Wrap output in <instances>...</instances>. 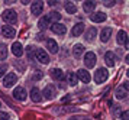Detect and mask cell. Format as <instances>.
I'll return each mask as SVG.
<instances>
[{"label": "cell", "mask_w": 129, "mask_h": 120, "mask_svg": "<svg viewBox=\"0 0 129 120\" xmlns=\"http://www.w3.org/2000/svg\"><path fill=\"white\" fill-rule=\"evenodd\" d=\"M52 23L49 22V19H48V16H44V17H41L39 19V22H38V26H39V29H47L48 26H51Z\"/></svg>", "instance_id": "cell-21"}, {"label": "cell", "mask_w": 129, "mask_h": 120, "mask_svg": "<svg viewBox=\"0 0 129 120\" xmlns=\"http://www.w3.org/2000/svg\"><path fill=\"white\" fill-rule=\"evenodd\" d=\"M51 77H52L54 80L61 81L62 78H64V72H62L61 69H58V68H54L52 71H51Z\"/></svg>", "instance_id": "cell-22"}, {"label": "cell", "mask_w": 129, "mask_h": 120, "mask_svg": "<svg viewBox=\"0 0 129 120\" xmlns=\"http://www.w3.org/2000/svg\"><path fill=\"white\" fill-rule=\"evenodd\" d=\"M32 78H34V80H41V78H42V72H41V71H35V74H34Z\"/></svg>", "instance_id": "cell-31"}, {"label": "cell", "mask_w": 129, "mask_h": 120, "mask_svg": "<svg viewBox=\"0 0 129 120\" xmlns=\"http://www.w3.org/2000/svg\"><path fill=\"white\" fill-rule=\"evenodd\" d=\"M6 58H7V46L5 44H2L0 45V61H3Z\"/></svg>", "instance_id": "cell-27"}, {"label": "cell", "mask_w": 129, "mask_h": 120, "mask_svg": "<svg viewBox=\"0 0 129 120\" xmlns=\"http://www.w3.org/2000/svg\"><path fill=\"white\" fill-rule=\"evenodd\" d=\"M77 80H80V81H83L84 84H87V83H90V80H91V77H90V74H88V71L87 69H78L77 71Z\"/></svg>", "instance_id": "cell-7"}, {"label": "cell", "mask_w": 129, "mask_h": 120, "mask_svg": "<svg viewBox=\"0 0 129 120\" xmlns=\"http://www.w3.org/2000/svg\"><path fill=\"white\" fill-rule=\"evenodd\" d=\"M30 98H32V101H35V103H39L42 100L41 97V91L36 88V87H34L32 90H30Z\"/></svg>", "instance_id": "cell-17"}, {"label": "cell", "mask_w": 129, "mask_h": 120, "mask_svg": "<svg viewBox=\"0 0 129 120\" xmlns=\"http://www.w3.org/2000/svg\"><path fill=\"white\" fill-rule=\"evenodd\" d=\"M59 2H57V0H51V2H48V5L49 6H55V5H58Z\"/></svg>", "instance_id": "cell-35"}, {"label": "cell", "mask_w": 129, "mask_h": 120, "mask_svg": "<svg viewBox=\"0 0 129 120\" xmlns=\"http://www.w3.org/2000/svg\"><path fill=\"white\" fill-rule=\"evenodd\" d=\"M90 19H91V22L100 23L106 20V15L103 12H93V15H90Z\"/></svg>", "instance_id": "cell-14"}, {"label": "cell", "mask_w": 129, "mask_h": 120, "mask_svg": "<svg viewBox=\"0 0 129 120\" xmlns=\"http://www.w3.org/2000/svg\"><path fill=\"white\" fill-rule=\"evenodd\" d=\"M94 9H96V3L94 2H84L83 3V10L87 12V13H91V12H94Z\"/></svg>", "instance_id": "cell-20"}, {"label": "cell", "mask_w": 129, "mask_h": 120, "mask_svg": "<svg viewBox=\"0 0 129 120\" xmlns=\"http://www.w3.org/2000/svg\"><path fill=\"white\" fill-rule=\"evenodd\" d=\"M128 88H129V86H128V83H123L122 86H119L116 88V98H125L126 96H128Z\"/></svg>", "instance_id": "cell-8"}, {"label": "cell", "mask_w": 129, "mask_h": 120, "mask_svg": "<svg viewBox=\"0 0 129 120\" xmlns=\"http://www.w3.org/2000/svg\"><path fill=\"white\" fill-rule=\"evenodd\" d=\"M115 3H116V2H113V0H112V2H106L105 6H107V7H112V6L115 5Z\"/></svg>", "instance_id": "cell-34"}, {"label": "cell", "mask_w": 129, "mask_h": 120, "mask_svg": "<svg viewBox=\"0 0 129 120\" xmlns=\"http://www.w3.org/2000/svg\"><path fill=\"white\" fill-rule=\"evenodd\" d=\"M9 113H6V111H0V120H9Z\"/></svg>", "instance_id": "cell-30"}, {"label": "cell", "mask_w": 129, "mask_h": 120, "mask_svg": "<svg viewBox=\"0 0 129 120\" xmlns=\"http://www.w3.org/2000/svg\"><path fill=\"white\" fill-rule=\"evenodd\" d=\"M106 78H107V69L106 68H99L94 72V81L97 84H102L103 81H106Z\"/></svg>", "instance_id": "cell-4"}, {"label": "cell", "mask_w": 129, "mask_h": 120, "mask_svg": "<svg viewBox=\"0 0 129 120\" xmlns=\"http://www.w3.org/2000/svg\"><path fill=\"white\" fill-rule=\"evenodd\" d=\"M35 58H36V61H39L42 64L49 62V57H48V54L44 49H35Z\"/></svg>", "instance_id": "cell-6"}, {"label": "cell", "mask_w": 129, "mask_h": 120, "mask_svg": "<svg viewBox=\"0 0 129 120\" xmlns=\"http://www.w3.org/2000/svg\"><path fill=\"white\" fill-rule=\"evenodd\" d=\"M2 35H3L5 38H15V36H16V30H15L13 26L5 25V26H2Z\"/></svg>", "instance_id": "cell-10"}, {"label": "cell", "mask_w": 129, "mask_h": 120, "mask_svg": "<svg viewBox=\"0 0 129 120\" xmlns=\"http://www.w3.org/2000/svg\"><path fill=\"white\" fill-rule=\"evenodd\" d=\"M48 19H49V22L51 23H59V19H61V15H59V12H51L49 15H47Z\"/></svg>", "instance_id": "cell-24"}, {"label": "cell", "mask_w": 129, "mask_h": 120, "mask_svg": "<svg viewBox=\"0 0 129 120\" xmlns=\"http://www.w3.org/2000/svg\"><path fill=\"white\" fill-rule=\"evenodd\" d=\"M116 42L119 44V45H125V48H129V44H128V33H126L125 30H119V32H117Z\"/></svg>", "instance_id": "cell-9"}, {"label": "cell", "mask_w": 129, "mask_h": 120, "mask_svg": "<svg viewBox=\"0 0 129 120\" xmlns=\"http://www.w3.org/2000/svg\"><path fill=\"white\" fill-rule=\"evenodd\" d=\"M41 96H44L47 100H52V98L55 97V87L51 86V84H48V86L44 88V93H42Z\"/></svg>", "instance_id": "cell-11"}, {"label": "cell", "mask_w": 129, "mask_h": 120, "mask_svg": "<svg viewBox=\"0 0 129 120\" xmlns=\"http://www.w3.org/2000/svg\"><path fill=\"white\" fill-rule=\"evenodd\" d=\"M65 10L68 12V13H76L77 12V7L74 5H71L70 2H67V3H65Z\"/></svg>", "instance_id": "cell-29"}, {"label": "cell", "mask_w": 129, "mask_h": 120, "mask_svg": "<svg viewBox=\"0 0 129 120\" xmlns=\"http://www.w3.org/2000/svg\"><path fill=\"white\" fill-rule=\"evenodd\" d=\"M47 48L49 49V52H52V54H57V52H58V44H57L54 39H48L47 41Z\"/></svg>", "instance_id": "cell-19"}, {"label": "cell", "mask_w": 129, "mask_h": 120, "mask_svg": "<svg viewBox=\"0 0 129 120\" xmlns=\"http://www.w3.org/2000/svg\"><path fill=\"white\" fill-rule=\"evenodd\" d=\"M6 71H7V65H6V64H3V65H0V77H2V75L5 74Z\"/></svg>", "instance_id": "cell-32"}, {"label": "cell", "mask_w": 129, "mask_h": 120, "mask_svg": "<svg viewBox=\"0 0 129 120\" xmlns=\"http://www.w3.org/2000/svg\"><path fill=\"white\" fill-rule=\"evenodd\" d=\"M110 35H112V29L110 28H105L103 30H102V33H100V39H102V42H107L109 38H110Z\"/></svg>", "instance_id": "cell-23"}, {"label": "cell", "mask_w": 129, "mask_h": 120, "mask_svg": "<svg viewBox=\"0 0 129 120\" xmlns=\"http://www.w3.org/2000/svg\"><path fill=\"white\" fill-rule=\"evenodd\" d=\"M0 107H2V104H0Z\"/></svg>", "instance_id": "cell-37"}, {"label": "cell", "mask_w": 129, "mask_h": 120, "mask_svg": "<svg viewBox=\"0 0 129 120\" xmlns=\"http://www.w3.org/2000/svg\"><path fill=\"white\" fill-rule=\"evenodd\" d=\"M2 17H3V20L7 23H15L18 22V16H16V12L12 10V9H7V10L3 12V15H2Z\"/></svg>", "instance_id": "cell-1"}, {"label": "cell", "mask_w": 129, "mask_h": 120, "mask_svg": "<svg viewBox=\"0 0 129 120\" xmlns=\"http://www.w3.org/2000/svg\"><path fill=\"white\" fill-rule=\"evenodd\" d=\"M51 30L57 35H65L67 28H65L62 23H52V25H51Z\"/></svg>", "instance_id": "cell-13"}, {"label": "cell", "mask_w": 129, "mask_h": 120, "mask_svg": "<svg viewBox=\"0 0 129 120\" xmlns=\"http://www.w3.org/2000/svg\"><path fill=\"white\" fill-rule=\"evenodd\" d=\"M26 97H28V93L23 87H16L13 90V98H16L18 101H25Z\"/></svg>", "instance_id": "cell-3"}, {"label": "cell", "mask_w": 129, "mask_h": 120, "mask_svg": "<svg viewBox=\"0 0 129 120\" xmlns=\"http://www.w3.org/2000/svg\"><path fill=\"white\" fill-rule=\"evenodd\" d=\"M120 117H122V120H129V111H123Z\"/></svg>", "instance_id": "cell-33"}, {"label": "cell", "mask_w": 129, "mask_h": 120, "mask_svg": "<svg viewBox=\"0 0 129 120\" xmlns=\"http://www.w3.org/2000/svg\"><path fill=\"white\" fill-rule=\"evenodd\" d=\"M42 10H44V2H34L32 6H30V12H32V15H41Z\"/></svg>", "instance_id": "cell-12"}, {"label": "cell", "mask_w": 129, "mask_h": 120, "mask_svg": "<svg viewBox=\"0 0 129 120\" xmlns=\"http://www.w3.org/2000/svg\"><path fill=\"white\" fill-rule=\"evenodd\" d=\"M96 35H97V29L96 28H90L87 32H86V41H87V42H91V41L96 38Z\"/></svg>", "instance_id": "cell-25"}, {"label": "cell", "mask_w": 129, "mask_h": 120, "mask_svg": "<svg viewBox=\"0 0 129 120\" xmlns=\"http://www.w3.org/2000/svg\"><path fill=\"white\" fill-rule=\"evenodd\" d=\"M97 62V57H96V54L94 52H86V55H84V64H86V67L87 68H93L94 65Z\"/></svg>", "instance_id": "cell-2"}, {"label": "cell", "mask_w": 129, "mask_h": 120, "mask_svg": "<svg viewBox=\"0 0 129 120\" xmlns=\"http://www.w3.org/2000/svg\"><path fill=\"white\" fill-rule=\"evenodd\" d=\"M115 61H116V55L113 52H106L105 54V62L107 67H113L115 65Z\"/></svg>", "instance_id": "cell-15"}, {"label": "cell", "mask_w": 129, "mask_h": 120, "mask_svg": "<svg viewBox=\"0 0 129 120\" xmlns=\"http://www.w3.org/2000/svg\"><path fill=\"white\" fill-rule=\"evenodd\" d=\"M67 78H68V83H70L71 86H76L77 84V75H76V72H68L67 74Z\"/></svg>", "instance_id": "cell-28"}, {"label": "cell", "mask_w": 129, "mask_h": 120, "mask_svg": "<svg viewBox=\"0 0 129 120\" xmlns=\"http://www.w3.org/2000/svg\"><path fill=\"white\" fill-rule=\"evenodd\" d=\"M68 120H77V119H68Z\"/></svg>", "instance_id": "cell-36"}, {"label": "cell", "mask_w": 129, "mask_h": 120, "mask_svg": "<svg viewBox=\"0 0 129 120\" xmlns=\"http://www.w3.org/2000/svg\"><path fill=\"white\" fill-rule=\"evenodd\" d=\"M83 51H84V46L78 44V45L74 46V49H73V55H74L76 58H80L83 55Z\"/></svg>", "instance_id": "cell-26"}, {"label": "cell", "mask_w": 129, "mask_h": 120, "mask_svg": "<svg viewBox=\"0 0 129 120\" xmlns=\"http://www.w3.org/2000/svg\"><path fill=\"white\" fill-rule=\"evenodd\" d=\"M83 32H84V23H77L76 26L71 29L73 36H80V35H83Z\"/></svg>", "instance_id": "cell-16"}, {"label": "cell", "mask_w": 129, "mask_h": 120, "mask_svg": "<svg viewBox=\"0 0 129 120\" xmlns=\"http://www.w3.org/2000/svg\"><path fill=\"white\" fill-rule=\"evenodd\" d=\"M16 83H18V75L15 74V72H9L5 77V80H3V86L6 87V88H9V87H12Z\"/></svg>", "instance_id": "cell-5"}, {"label": "cell", "mask_w": 129, "mask_h": 120, "mask_svg": "<svg viewBox=\"0 0 129 120\" xmlns=\"http://www.w3.org/2000/svg\"><path fill=\"white\" fill-rule=\"evenodd\" d=\"M12 52H13V55H16V57H22L23 55V48H22V45L19 42H15L12 45Z\"/></svg>", "instance_id": "cell-18"}]
</instances>
